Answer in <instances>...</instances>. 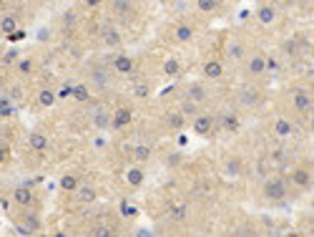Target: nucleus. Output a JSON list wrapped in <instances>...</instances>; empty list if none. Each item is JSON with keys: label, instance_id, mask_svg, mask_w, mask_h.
Instances as JSON below:
<instances>
[{"label": "nucleus", "instance_id": "obj_1", "mask_svg": "<svg viewBox=\"0 0 314 237\" xmlns=\"http://www.w3.org/2000/svg\"><path fill=\"white\" fill-rule=\"evenodd\" d=\"M264 197H266L269 202H284V199L289 197V187H287V182H284L282 177H271V179H266V182H264Z\"/></svg>", "mask_w": 314, "mask_h": 237}, {"label": "nucleus", "instance_id": "obj_2", "mask_svg": "<svg viewBox=\"0 0 314 237\" xmlns=\"http://www.w3.org/2000/svg\"><path fill=\"white\" fill-rule=\"evenodd\" d=\"M214 129H216V119H214V114H209V111H199V116L193 119V131H196L199 137H211Z\"/></svg>", "mask_w": 314, "mask_h": 237}, {"label": "nucleus", "instance_id": "obj_3", "mask_svg": "<svg viewBox=\"0 0 314 237\" xmlns=\"http://www.w3.org/2000/svg\"><path fill=\"white\" fill-rule=\"evenodd\" d=\"M292 98H294V106H297V111L299 114H304V116H309L312 114V93H309V88H294L292 91Z\"/></svg>", "mask_w": 314, "mask_h": 237}, {"label": "nucleus", "instance_id": "obj_4", "mask_svg": "<svg viewBox=\"0 0 314 237\" xmlns=\"http://www.w3.org/2000/svg\"><path fill=\"white\" fill-rule=\"evenodd\" d=\"M266 69H269V63H266L264 53H251L249 58H247V63H244V71L249 76H264Z\"/></svg>", "mask_w": 314, "mask_h": 237}, {"label": "nucleus", "instance_id": "obj_5", "mask_svg": "<svg viewBox=\"0 0 314 237\" xmlns=\"http://www.w3.org/2000/svg\"><path fill=\"white\" fill-rule=\"evenodd\" d=\"M111 69H113V74H119V76H128V74H133V58H131L128 53H113Z\"/></svg>", "mask_w": 314, "mask_h": 237}, {"label": "nucleus", "instance_id": "obj_6", "mask_svg": "<svg viewBox=\"0 0 314 237\" xmlns=\"http://www.w3.org/2000/svg\"><path fill=\"white\" fill-rule=\"evenodd\" d=\"M277 5L274 3H261L259 8H256V18H259V23H264V25H271L274 20H277Z\"/></svg>", "mask_w": 314, "mask_h": 237}, {"label": "nucleus", "instance_id": "obj_7", "mask_svg": "<svg viewBox=\"0 0 314 237\" xmlns=\"http://www.w3.org/2000/svg\"><path fill=\"white\" fill-rule=\"evenodd\" d=\"M244 56H247V46H244L242 41H229V46H226V58L234 61V63H239V61H244Z\"/></svg>", "mask_w": 314, "mask_h": 237}, {"label": "nucleus", "instance_id": "obj_8", "mask_svg": "<svg viewBox=\"0 0 314 237\" xmlns=\"http://www.w3.org/2000/svg\"><path fill=\"white\" fill-rule=\"evenodd\" d=\"M219 124H221V129H226L229 134L239 131V116H237V111H221V114H219Z\"/></svg>", "mask_w": 314, "mask_h": 237}, {"label": "nucleus", "instance_id": "obj_9", "mask_svg": "<svg viewBox=\"0 0 314 237\" xmlns=\"http://www.w3.org/2000/svg\"><path fill=\"white\" fill-rule=\"evenodd\" d=\"M0 33H3V36L18 33V15H15V13H3V15H0Z\"/></svg>", "mask_w": 314, "mask_h": 237}, {"label": "nucleus", "instance_id": "obj_10", "mask_svg": "<svg viewBox=\"0 0 314 237\" xmlns=\"http://www.w3.org/2000/svg\"><path fill=\"white\" fill-rule=\"evenodd\" d=\"M186 98L188 101H193V104H201V101H206V96H209V91H206V86L204 83H199V81H193V83H188L186 88Z\"/></svg>", "mask_w": 314, "mask_h": 237}, {"label": "nucleus", "instance_id": "obj_11", "mask_svg": "<svg viewBox=\"0 0 314 237\" xmlns=\"http://www.w3.org/2000/svg\"><path fill=\"white\" fill-rule=\"evenodd\" d=\"M274 134H277L279 139H289V137L294 134V124H292L289 119H277V121H274Z\"/></svg>", "mask_w": 314, "mask_h": 237}, {"label": "nucleus", "instance_id": "obj_12", "mask_svg": "<svg viewBox=\"0 0 314 237\" xmlns=\"http://www.w3.org/2000/svg\"><path fill=\"white\" fill-rule=\"evenodd\" d=\"M28 144H30V149L33 152H48V137L46 134H41V131H33L30 137H28Z\"/></svg>", "mask_w": 314, "mask_h": 237}, {"label": "nucleus", "instance_id": "obj_13", "mask_svg": "<svg viewBox=\"0 0 314 237\" xmlns=\"http://www.w3.org/2000/svg\"><path fill=\"white\" fill-rule=\"evenodd\" d=\"M292 182L297 184V187H302V189H309L312 187V174H309V169H294L292 172Z\"/></svg>", "mask_w": 314, "mask_h": 237}, {"label": "nucleus", "instance_id": "obj_14", "mask_svg": "<svg viewBox=\"0 0 314 237\" xmlns=\"http://www.w3.org/2000/svg\"><path fill=\"white\" fill-rule=\"evenodd\" d=\"M239 101H242V106H256L259 101H261V93L256 91V88H242L239 91Z\"/></svg>", "mask_w": 314, "mask_h": 237}, {"label": "nucleus", "instance_id": "obj_15", "mask_svg": "<svg viewBox=\"0 0 314 237\" xmlns=\"http://www.w3.org/2000/svg\"><path fill=\"white\" fill-rule=\"evenodd\" d=\"M8 98H10V104L15 106V109H20L23 106V101H25V88L20 86V83H15V86H10L8 88V93H5Z\"/></svg>", "mask_w": 314, "mask_h": 237}, {"label": "nucleus", "instance_id": "obj_16", "mask_svg": "<svg viewBox=\"0 0 314 237\" xmlns=\"http://www.w3.org/2000/svg\"><path fill=\"white\" fill-rule=\"evenodd\" d=\"M13 199H15L20 207H28V205L35 202V197H33V192H30L28 187H18V189L13 192Z\"/></svg>", "mask_w": 314, "mask_h": 237}, {"label": "nucleus", "instance_id": "obj_17", "mask_svg": "<svg viewBox=\"0 0 314 237\" xmlns=\"http://www.w3.org/2000/svg\"><path fill=\"white\" fill-rule=\"evenodd\" d=\"M204 76L211 81L221 79V76H224V66H221L219 61H206V63H204Z\"/></svg>", "mask_w": 314, "mask_h": 237}, {"label": "nucleus", "instance_id": "obj_18", "mask_svg": "<svg viewBox=\"0 0 314 237\" xmlns=\"http://www.w3.org/2000/svg\"><path fill=\"white\" fill-rule=\"evenodd\" d=\"M103 43H106L108 48H119V46H121V33H119L113 25L103 28Z\"/></svg>", "mask_w": 314, "mask_h": 237}, {"label": "nucleus", "instance_id": "obj_19", "mask_svg": "<svg viewBox=\"0 0 314 237\" xmlns=\"http://www.w3.org/2000/svg\"><path fill=\"white\" fill-rule=\"evenodd\" d=\"M91 119H93V124H96L98 129H108V124H111V114H108L103 106H98V109L91 114Z\"/></svg>", "mask_w": 314, "mask_h": 237}, {"label": "nucleus", "instance_id": "obj_20", "mask_svg": "<svg viewBox=\"0 0 314 237\" xmlns=\"http://www.w3.org/2000/svg\"><path fill=\"white\" fill-rule=\"evenodd\" d=\"M111 124L113 129H124L126 124H131V109H119L116 114H111Z\"/></svg>", "mask_w": 314, "mask_h": 237}, {"label": "nucleus", "instance_id": "obj_21", "mask_svg": "<svg viewBox=\"0 0 314 237\" xmlns=\"http://www.w3.org/2000/svg\"><path fill=\"white\" fill-rule=\"evenodd\" d=\"M91 79H93V83H98L101 88H106V86H108V81H111V74H108V69L96 66V69L91 71Z\"/></svg>", "mask_w": 314, "mask_h": 237}, {"label": "nucleus", "instance_id": "obj_22", "mask_svg": "<svg viewBox=\"0 0 314 237\" xmlns=\"http://www.w3.org/2000/svg\"><path fill=\"white\" fill-rule=\"evenodd\" d=\"M184 124H186V119H184L179 111H169V114H166V126H169V129L179 131V129H184Z\"/></svg>", "mask_w": 314, "mask_h": 237}, {"label": "nucleus", "instance_id": "obj_23", "mask_svg": "<svg viewBox=\"0 0 314 237\" xmlns=\"http://www.w3.org/2000/svg\"><path fill=\"white\" fill-rule=\"evenodd\" d=\"M169 215H171V220H176V222L186 220L188 205H184V202H176V205H171V207H169Z\"/></svg>", "mask_w": 314, "mask_h": 237}, {"label": "nucleus", "instance_id": "obj_24", "mask_svg": "<svg viewBox=\"0 0 314 237\" xmlns=\"http://www.w3.org/2000/svg\"><path fill=\"white\" fill-rule=\"evenodd\" d=\"M126 182H128L131 187H141V184H143V172H141L138 166H131V169L126 172Z\"/></svg>", "mask_w": 314, "mask_h": 237}, {"label": "nucleus", "instance_id": "obj_25", "mask_svg": "<svg viewBox=\"0 0 314 237\" xmlns=\"http://www.w3.org/2000/svg\"><path fill=\"white\" fill-rule=\"evenodd\" d=\"M18 109L10 104V98L5 96V93H0V119H8V116H13Z\"/></svg>", "mask_w": 314, "mask_h": 237}, {"label": "nucleus", "instance_id": "obj_26", "mask_svg": "<svg viewBox=\"0 0 314 237\" xmlns=\"http://www.w3.org/2000/svg\"><path fill=\"white\" fill-rule=\"evenodd\" d=\"M61 187L65 189V192H75V189L81 187V182H78V174H63Z\"/></svg>", "mask_w": 314, "mask_h": 237}, {"label": "nucleus", "instance_id": "obj_27", "mask_svg": "<svg viewBox=\"0 0 314 237\" xmlns=\"http://www.w3.org/2000/svg\"><path fill=\"white\" fill-rule=\"evenodd\" d=\"M179 114H181V116H184V119H196V116H199V104H193V101H184V104H181V111H179Z\"/></svg>", "mask_w": 314, "mask_h": 237}, {"label": "nucleus", "instance_id": "obj_28", "mask_svg": "<svg viewBox=\"0 0 314 237\" xmlns=\"http://www.w3.org/2000/svg\"><path fill=\"white\" fill-rule=\"evenodd\" d=\"M75 194H78V199H81L83 205H88V202L96 199V189H93V187H78Z\"/></svg>", "mask_w": 314, "mask_h": 237}, {"label": "nucleus", "instance_id": "obj_29", "mask_svg": "<svg viewBox=\"0 0 314 237\" xmlns=\"http://www.w3.org/2000/svg\"><path fill=\"white\" fill-rule=\"evenodd\" d=\"M224 172H226L229 177H239V174H242V161H239L237 157H231L226 164H224Z\"/></svg>", "mask_w": 314, "mask_h": 237}, {"label": "nucleus", "instance_id": "obj_30", "mask_svg": "<svg viewBox=\"0 0 314 237\" xmlns=\"http://www.w3.org/2000/svg\"><path fill=\"white\" fill-rule=\"evenodd\" d=\"M38 101H41V106H53V104H56V91L43 88V91L38 93Z\"/></svg>", "mask_w": 314, "mask_h": 237}, {"label": "nucleus", "instance_id": "obj_31", "mask_svg": "<svg viewBox=\"0 0 314 237\" xmlns=\"http://www.w3.org/2000/svg\"><path fill=\"white\" fill-rule=\"evenodd\" d=\"M111 10H116L119 15H131L133 13V3H126V0H116L111 5Z\"/></svg>", "mask_w": 314, "mask_h": 237}, {"label": "nucleus", "instance_id": "obj_32", "mask_svg": "<svg viewBox=\"0 0 314 237\" xmlns=\"http://www.w3.org/2000/svg\"><path fill=\"white\" fill-rule=\"evenodd\" d=\"M191 38H193V28H191V25H179V28H176V41L186 43Z\"/></svg>", "mask_w": 314, "mask_h": 237}, {"label": "nucleus", "instance_id": "obj_33", "mask_svg": "<svg viewBox=\"0 0 314 237\" xmlns=\"http://www.w3.org/2000/svg\"><path fill=\"white\" fill-rule=\"evenodd\" d=\"M133 157L138 159V161H148V159H151V147H148V144H138V147L133 149Z\"/></svg>", "mask_w": 314, "mask_h": 237}, {"label": "nucleus", "instance_id": "obj_34", "mask_svg": "<svg viewBox=\"0 0 314 237\" xmlns=\"http://www.w3.org/2000/svg\"><path fill=\"white\" fill-rule=\"evenodd\" d=\"M73 98H78V101H88V98H91V91H88V86H83V83L73 86Z\"/></svg>", "mask_w": 314, "mask_h": 237}, {"label": "nucleus", "instance_id": "obj_35", "mask_svg": "<svg viewBox=\"0 0 314 237\" xmlns=\"http://www.w3.org/2000/svg\"><path fill=\"white\" fill-rule=\"evenodd\" d=\"M30 71H33V61H30V58H20V61H18V74H20V76H28Z\"/></svg>", "mask_w": 314, "mask_h": 237}, {"label": "nucleus", "instance_id": "obj_36", "mask_svg": "<svg viewBox=\"0 0 314 237\" xmlns=\"http://www.w3.org/2000/svg\"><path fill=\"white\" fill-rule=\"evenodd\" d=\"M15 61H20V51H18V48H10V51L3 56V63L10 66V63H15Z\"/></svg>", "mask_w": 314, "mask_h": 237}, {"label": "nucleus", "instance_id": "obj_37", "mask_svg": "<svg viewBox=\"0 0 314 237\" xmlns=\"http://www.w3.org/2000/svg\"><path fill=\"white\" fill-rule=\"evenodd\" d=\"M216 5H219L216 0H199V3H196V8H199V10H204V13H211V10H216Z\"/></svg>", "mask_w": 314, "mask_h": 237}, {"label": "nucleus", "instance_id": "obj_38", "mask_svg": "<svg viewBox=\"0 0 314 237\" xmlns=\"http://www.w3.org/2000/svg\"><path fill=\"white\" fill-rule=\"evenodd\" d=\"M75 20H78L75 10H65L63 13V25H75Z\"/></svg>", "mask_w": 314, "mask_h": 237}, {"label": "nucleus", "instance_id": "obj_39", "mask_svg": "<svg viewBox=\"0 0 314 237\" xmlns=\"http://www.w3.org/2000/svg\"><path fill=\"white\" fill-rule=\"evenodd\" d=\"M164 71H166L169 76H176V74H179V61H174V58H171V61H166Z\"/></svg>", "mask_w": 314, "mask_h": 237}, {"label": "nucleus", "instance_id": "obj_40", "mask_svg": "<svg viewBox=\"0 0 314 237\" xmlns=\"http://www.w3.org/2000/svg\"><path fill=\"white\" fill-rule=\"evenodd\" d=\"M133 93H136V96H138V98H146V96H148V93H151V88H148V86H146V83H138V86H136V88H133Z\"/></svg>", "mask_w": 314, "mask_h": 237}, {"label": "nucleus", "instance_id": "obj_41", "mask_svg": "<svg viewBox=\"0 0 314 237\" xmlns=\"http://www.w3.org/2000/svg\"><path fill=\"white\" fill-rule=\"evenodd\" d=\"M68 96H73V83H65L61 91L56 93V98H68Z\"/></svg>", "mask_w": 314, "mask_h": 237}, {"label": "nucleus", "instance_id": "obj_42", "mask_svg": "<svg viewBox=\"0 0 314 237\" xmlns=\"http://www.w3.org/2000/svg\"><path fill=\"white\" fill-rule=\"evenodd\" d=\"M282 51H284V53H294V51H297V43H294V41H284V43H282Z\"/></svg>", "mask_w": 314, "mask_h": 237}, {"label": "nucleus", "instance_id": "obj_43", "mask_svg": "<svg viewBox=\"0 0 314 237\" xmlns=\"http://www.w3.org/2000/svg\"><path fill=\"white\" fill-rule=\"evenodd\" d=\"M10 157V147H5V144H0V164H5Z\"/></svg>", "mask_w": 314, "mask_h": 237}, {"label": "nucleus", "instance_id": "obj_44", "mask_svg": "<svg viewBox=\"0 0 314 237\" xmlns=\"http://www.w3.org/2000/svg\"><path fill=\"white\" fill-rule=\"evenodd\" d=\"M179 161H181V154H179V152H176V154H174V157H166V166H176V164H179Z\"/></svg>", "mask_w": 314, "mask_h": 237}, {"label": "nucleus", "instance_id": "obj_45", "mask_svg": "<svg viewBox=\"0 0 314 237\" xmlns=\"http://www.w3.org/2000/svg\"><path fill=\"white\" fill-rule=\"evenodd\" d=\"M38 38H41V41H46V38H51V30H48V28H41V33H38Z\"/></svg>", "mask_w": 314, "mask_h": 237}, {"label": "nucleus", "instance_id": "obj_46", "mask_svg": "<svg viewBox=\"0 0 314 237\" xmlns=\"http://www.w3.org/2000/svg\"><path fill=\"white\" fill-rule=\"evenodd\" d=\"M136 237H153V232H151V230H146V227H143V230H138V232H136Z\"/></svg>", "mask_w": 314, "mask_h": 237}, {"label": "nucleus", "instance_id": "obj_47", "mask_svg": "<svg viewBox=\"0 0 314 237\" xmlns=\"http://www.w3.org/2000/svg\"><path fill=\"white\" fill-rule=\"evenodd\" d=\"M287 237H297V235H287Z\"/></svg>", "mask_w": 314, "mask_h": 237}]
</instances>
